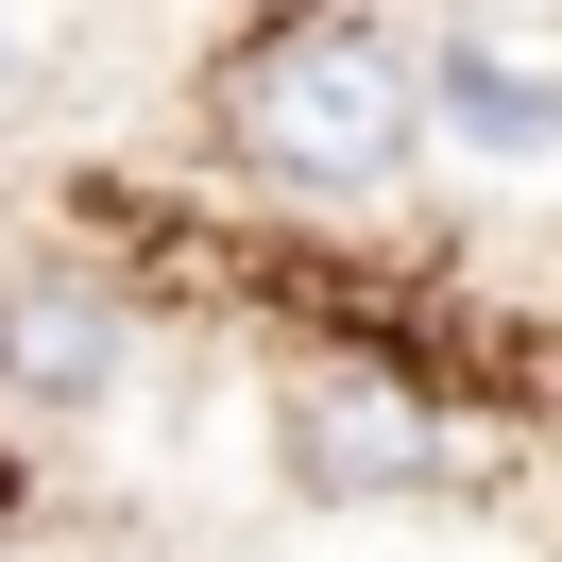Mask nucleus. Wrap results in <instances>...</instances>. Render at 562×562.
Returning <instances> with one entry per match:
<instances>
[{"label":"nucleus","instance_id":"39448f33","mask_svg":"<svg viewBox=\"0 0 562 562\" xmlns=\"http://www.w3.org/2000/svg\"><path fill=\"white\" fill-rule=\"evenodd\" d=\"M0 86H18V18H0Z\"/></svg>","mask_w":562,"mask_h":562},{"label":"nucleus","instance_id":"f03ea898","mask_svg":"<svg viewBox=\"0 0 562 562\" xmlns=\"http://www.w3.org/2000/svg\"><path fill=\"white\" fill-rule=\"evenodd\" d=\"M443 477V409L409 375H307L290 392V494H409Z\"/></svg>","mask_w":562,"mask_h":562},{"label":"nucleus","instance_id":"7ed1b4c3","mask_svg":"<svg viewBox=\"0 0 562 562\" xmlns=\"http://www.w3.org/2000/svg\"><path fill=\"white\" fill-rule=\"evenodd\" d=\"M0 392L18 409H103L120 392V307L86 273H18L0 290Z\"/></svg>","mask_w":562,"mask_h":562},{"label":"nucleus","instance_id":"f257e3e1","mask_svg":"<svg viewBox=\"0 0 562 562\" xmlns=\"http://www.w3.org/2000/svg\"><path fill=\"white\" fill-rule=\"evenodd\" d=\"M222 137H239V171L358 205V188L409 171V137H426V69L375 35V18H307V35H256L239 69H222Z\"/></svg>","mask_w":562,"mask_h":562},{"label":"nucleus","instance_id":"20e7f679","mask_svg":"<svg viewBox=\"0 0 562 562\" xmlns=\"http://www.w3.org/2000/svg\"><path fill=\"white\" fill-rule=\"evenodd\" d=\"M443 120H460V137H494V154H546V137H562L546 69H512V52H443Z\"/></svg>","mask_w":562,"mask_h":562}]
</instances>
